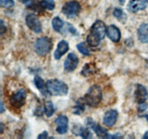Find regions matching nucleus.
Segmentation results:
<instances>
[{
  "label": "nucleus",
  "mask_w": 148,
  "mask_h": 139,
  "mask_svg": "<svg viewBox=\"0 0 148 139\" xmlns=\"http://www.w3.org/2000/svg\"><path fill=\"white\" fill-rule=\"evenodd\" d=\"M49 137V134H48L47 131H43V133H40L38 136V138H46Z\"/></svg>",
  "instance_id": "c85d7f7f"
},
{
  "label": "nucleus",
  "mask_w": 148,
  "mask_h": 139,
  "mask_svg": "<svg viewBox=\"0 0 148 139\" xmlns=\"http://www.w3.org/2000/svg\"><path fill=\"white\" fill-rule=\"evenodd\" d=\"M69 43L66 41L62 40L57 45L56 51L54 52V58L56 60H59L61 59L64 54L66 53L69 51Z\"/></svg>",
  "instance_id": "2eb2a0df"
},
{
  "label": "nucleus",
  "mask_w": 148,
  "mask_h": 139,
  "mask_svg": "<svg viewBox=\"0 0 148 139\" xmlns=\"http://www.w3.org/2000/svg\"><path fill=\"white\" fill-rule=\"evenodd\" d=\"M4 111V108H3V103L2 101L1 102V113H2Z\"/></svg>",
  "instance_id": "473e14b6"
},
{
  "label": "nucleus",
  "mask_w": 148,
  "mask_h": 139,
  "mask_svg": "<svg viewBox=\"0 0 148 139\" xmlns=\"http://www.w3.org/2000/svg\"><path fill=\"white\" fill-rule=\"evenodd\" d=\"M74 128L76 129V130L74 131V134L79 135L83 138H90L92 137L91 132L90 131L88 127H84L82 126H79V127H74Z\"/></svg>",
  "instance_id": "6ab92c4d"
},
{
  "label": "nucleus",
  "mask_w": 148,
  "mask_h": 139,
  "mask_svg": "<svg viewBox=\"0 0 148 139\" xmlns=\"http://www.w3.org/2000/svg\"><path fill=\"white\" fill-rule=\"evenodd\" d=\"M0 4L4 8H10L14 5V0H0Z\"/></svg>",
  "instance_id": "bb28decb"
},
{
  "label": "nucleus",
  "mask_w": 148,
  "mask_h": 139,
  "mask_svg": "<svg viewBox=\"0 0 148 139\" xmlns=\"http://www.w3.org/2000/svg\"><path fill=\"white\" fill-rule=\"evenodd\" d=\"M139 106H138V111H140V112H143V111H145L146 109H147V103L145 102H143V103H140V104H138Z\"/></svg>",
  "instance_id": "cd10ccee"
},
{
  "label": "nucleus",
  "mask_w": 148,
  "mask_h": 139,
  "mask_svg": "<svg viewBox=\"0 0 148 139\" xmlns=\"http://www.w3.org/2000/svg\"><path fill=\"white\" fill-rule=\"evenodd\" d=\"M4 125H3L2 123H1V131H0V133H3V130H4Z\"/></svg>",
  "instance_id": "7c9ffc66"
},
{
  "label": "nucleus",
  "mask_w": 148,
  "mask_h": 139,
  "mask_svg": "<svg viewBox=\"0 0 148 139\" xmlns=\"http://www.w3.org/2000/svg\"><path fill=\"white\" fill-rule=\"evenodd\" d=\"M35 51L39 56H45L51 50L53 42L49 37L38 38L35 42Z\"/></svg>",
  "instance_id": "20e7f679"
},
{
  "label": "nucleus",
  "mask_w": 148,
  "mask_h": 139,
  "mask_svg": "<svg viewBox=\"0 0 148 139\" xmlns=\"http://www.w3.org/2000/svg\"><path fill=\"white\" fill-rule=\"evenodd\" d=\"M27 27L35 33H39L42 31V25L38 17L33 13L27 14L25 18Z\"/></svg>",
  "instance_id": "0eeeda50"
},
{
  "label": "nucleus",
  "mask_w": 148,
  "mask_h": 139,
  "mask_svg": "<svg viewBox=\"0 0 148 139\" xmlns=\"http://www.w3.org/2000/svg\"><path fill=\"white\" fill-rule=\"evenodd\" d=\"M95 67L92 63H88L85 64V66L82 68V70L81 72V74L84 76H89L95 72Z\"/></svg>",
  "instance_id": "412c9836"
},
{
  "label": "nucleus",
  "mask_w": 148,
  "mask_h": 139,
  "mask_svg": "<svg viewBox=\"0 0 148 139\" xmlns=\"http://www.w3.org/2000/svg\"><path fill=\"white\" fill-rule=\"evenodd\" d=\"M85 125L88 127H90L91 129H92L93 131L96 133L98 137L106 138H108L109 136L108 131L105 128L101 127L100 125L96 124L91 117H88L85 120Z\"/></svg>",
  "instance_id": "6e6552de"
},
{
  "label": "nucleus",
  "mask_w": 148,
  "mask_h": 139,
  "mask_svg": "<svg viewBox=\"0 0 148 139\" xmlns=\"http://www.w3.org/2000/svg\"><path fill=\"white\" fill-rule=\"evenodd\" d=\"M20 1H21V2H23V4H25V3L26 2V1H27V0H20Z\"/></svg>",
  "instance_id": "f704fd0d"
},
{
  "label": "nucleus",
  "mask_w": 148,
  "mask_h": 139,
  "mask_svg": "<svg viewBox=\"0 0 148 139\" xmlns=\"http://www.w3.org/2000/svg\"><path fill=\"white\" fill-rule=\"evenodd\" d=\"M113 14H114V16L117 19V20H119L120 22H121L123 24H124V23H126V21H127V15H126L124 12L123 11V10H121V9L115 8L114 9V12H113Z\"/></svg>",
  "instance_id": "aec40b11"
},
{
  "label": "nucleus",
  "mask_w": 148,
  "mask_h": 139,
  "mask_svg": "<svg viewBox=\"0 0 148 139\" xmlns=\"http://www.w3.org/2000/svg\"><path fill=\"white\" fill-rule=\"evenodd\" d=\"M6 27H4V22H3L2 20H1V34L2 35L4 33V32L5 31Z\"/></svg>",
  "instance_id": "c756f323"
},
{
  "label": "nucleus",
  "mask_w": 148,
  "mask_h": 139,
  "mask_svg": "<svg viewBox=\"0 0 148 139\" xmlns=\"http://www.w3.org/2000/svg\"><path fill=\"white\" fill-rule=\"evenodd\" d=\"M148 5V0H131L127 5V10L130 12H137L144 10Z\"/></svg>",
  "instance_id": "9b49d317"
},
{
  "label": "nucleus",
  "mask_w": 148,
  "mask_h": 139,
  "mask_svg": "<svg viewBox=\"0 0 148 139\" xmlns=\"http://www.w3.org/2000/svg\"><path fill=\"white\" fill-rule=\"evenodd\" d=\"M106 35L108 39L112 41L113 42H119L121 39V34L119 28L114 25H111L107 28Z\"/></svg>",
  "instance_id": "4468645a"
},
{
  "label": "nucleus",
  "mask_w": 148,
  "mask_h": 139,
  "mask_svg": "<svg viewBox=\"0 0 148 139\" xmlns=\"http://www.w3.org/2000/svg\"><path fill=\"white\" fill-rule=\"evenodd\" d=\"M47 91L52 96H65L67 94L69 88L64 82L57 79H51L46 82Z\"/></svg>",
  "instance_id": "7ed1b4c3"
},
{
  "label": "nucleus",
  "mask_w": 148,
  "mask_h": 139,
  "mask_svg": "<svg viewBox=\"0 0 148 139\" xmlns=\"http://www.w3.org/2000/svg\"><path fill=\"white\" fill-rule=\"evenodd\" d=\"M62 13L68 18L77 17L81 12V5L77 1L72 0L67 1L62 7Z\"/></svg>",
  "instance_id": "39448f33"
},
{
  "label": "nucleus",
  "mask_w": 148,
  "mask_h": 139,
  "mask_svg": "<svg viewBox=\"0 0 148 139\" xmlns=\"http://www.w3.org/2000/svg\"><path fill=\"white\" fill-rule=\"evenodd\" d=\"M25 4L28 8L35 10V11L38 12H40V11L42 12L43 9H44L42 7L40 1H39L38 0H27L26 2L25 3Z\"/></svg>",
  "instance_id": "a211bd4d"
},
{
  "label": "nucleus",
  "mask_w": 148,
  "mask_h": 139,
  "mask_svg": "<svg viewBox=\"0 0 148 139\" xmlns=\"http://www.w3.org/2000/svg\"><path fill=\"white\" fill-rule=\"evenodd\" d=\"M148 98V93L147 89L144 85L141 84H138L136 87V90L134 91V98L135 101L138 104L143 102H145Z\"/></svg>",
  "instance_id": "ddd939ff"
},
{
  "label": "nucleus",
  "mask_w": 148,
  "mask_h": 139,
  "mask_svg": "<svg viewBox=\"0 0 148 139\" xmlns=\"http://www.w3.org/2000/svg\"><path fill=\"white\" fill-rule=\"evenodd\" d=\"M27 96V93L24 88L18 90L13 94L10 98V103L12 107L16 109H20L25 104Z\"/></svg>",
  "instance_id": "423d86ee"
},
{
  "label": "nucleus",
  "mask_w": 148,
  "mask_h": 139,
  "mask_svg": "<svg viewBox=\"0 0 148 139\" xmlns=\"http://www.w3.org/2000/svg\"><path fill=\"white\" fill-rule=\"evenodd\" d=\"M40 3L45 10H53L55 8L54 0H41Z\"/></svg>",
  "instance_id": "a878e982"
},
{
  "label": "nucleus",
  "mask_w": 148,
  "mask_h": 139,
  "mask_svg": "<svg viewBox=\"0 0 148 139\" xmlns=\"http://www.w3.org/2000/svg\"><path fill=\"white\" fill-rule=\"evenodd\" d=\"M118 111L115 109L108 110L104 114L103 118V124L106 127H112L116 124L118 119Z\"/></svg>",
  "instance_id": "f8f14e48"
},
{
  "label": "nucleus",
  "mask_w": 148,
  "mask_h": 139,
  "mask_svg": "<svg viewBox=\"0 0 148 139\" xmlns=\"http://www.w3.org/2000/svg\"><path fill=\"white\" fill-rule=\"evenodd\" d=\"M84 104H85V103L83 102V101H82V99L77 101L76 105L73 107L74 114H77V115H79V114H82L85 109V105H84Z\"/></svg>",
  "instance_id": "b1692460"
},
{
  "label": "nucleus",
  "mask_w": 148,
  "mask_h": 139,
  "mask_svg": "<svg viewBox=\"0 0 148 139\" xmlns=\"http://www.w3.org/2000/svg\"><path fill=\"white\" fill-rule=\"evenodd\" d=\"M34 83L36 88L40 91L43 96H47L49 92L47 91V87H46V83L44 82L43 79L38 75H36L34 78Z\"/></svg>",
  "instance_id": "f3484780"
},
{
  "label": "nucleus",
  "mask_w": 148,
  "mask_h": 139,
  "mask_svg": "<svg viewBox=\"0 0 148 139\" xmlns=\"http://www.w3.org/2000/svg\"><path fill=\"white\" fill-rule=\"evenodd\" d=\"M43 110H44V113L46 114V115L47 117H51L55 111L54 107H53V104L52 103V101H46L44 104V109H43Z\"/></svg>",
  "instance_id": "5701e85b"
},
{
  "label": "nucleus",
  "mask_w": 148,
  "mask_h": 139,
  "mask_svg": "<svg viewBox=\"0 0 148 139\" xmlns=\"http://www.w3.org/2000/svg\"><path fill=\"white\" fill-rule=\"evenodd\" d=\"M107 28L105 23L101 20H97L90 28V32L87 36V42L92 47H96L101 43V41L104 39L106 35Z\"/></svg>",
  "instance_id": "f257e3e1"
},
{
  "label": "nucleus",
  "mask_w": 148,
  "mask_h": 139,
  "mask_svg": "<svg viewBox=\"0 0 148 139\" xmlns=\"http://www.w3.org/2000/svg\"><path fill=\"white\" fill-rule=\"evenodd\" d=\"M55 124L56 125V130L58 133L62 135L65 134L68 131V124L69 120L66 116L59 115L57 118L55 120Z\"/></svg>",
  "instance_id": "9d476101"
},
{
  "label": "nucleus",
  "mask_w": 148,
  "mask_h": 139,
  "mask_svg": "<svg viewBox=\"0 0 148 139\" xmlns=\"http://www.w3.org/2000/svg\"><path fill=\"white\" fill-rule=\"evenodd\" d=\"M77 48L78 51L85 56H89L90 54V52L89 49H88L85 42H81V43H78L77 45Z\"/></svg>",
  "instance_id": "393cba45"
},
{
  "label": "nucleus",
  "mask_w": 148,
  "mask_h": 139,
  "mask_svg": "<svg viewBox=\"0 0 148 139\" xmlns=\"http://www.w3.org/2000/svg\"><path fill=\"white\" fill-rule=\"evenodd\" d=\"M103 98L101 88L97 85H92L82 98L85 104L90 107H95L101 103Z\"/></svg>",
  "instance_id": "f03ea898"
},
{
  "label": "nucleus",
  "mask_w": 148,
  "mask_h": 139,
  "mask_svg": "<svg viewBox=\"0 0 148 139\" xmlns=\"http://www.w3.org/2000/svg\"><path fill=\"white\" fill-rule=\"evenodd\" d=\"M138 39L142 43H148V23H143L138 28Z\"/></svg>",
  "instance_id": "dca6fc26"
},
{
  "label": "nucleus",
  "mask_w": 148,
  "mask_h": 139,
  "mask_svg": "<svg viewBox=\"0 0 148 139\" xmlns=\"http://www.w3.org/2000/svg\"><path fill=\"white\" fill-rule=\"evenodd\" d=\"M78 63H79V59L75 53H69L64 61V68L66 72H72L76 69Z\"/></svg>",
  "instance_id": "1a4fd4ad"
},
{
  "label": "nucleus",
  "mask_w": 148,
  "mask_h": 139,
  "mask_svg": "<svg viewBox=\"0 0 148 139\" xmlns=\"http://www.w3.org/2000/svg\"><path fill=\"white\" fill-rule=\"evenodd\" d=\"M143 138H148V131L145 133V135L143 136Z\"/></svg>",
  "instance_id": "2f4dec72"
},
{
  "label": "nucleus",
  "mask_w": 148,
  "mask_h": 139,
  "mask_svg": "<svg viewBox=\"0 0 148 139\" xmlns=\"http://www.w3.org/2000/svg\"><path fill=\"white\" fill-rule=\"evenodd\" d=\"M144 117H145L146 120H147L148 122V114H145V115H144Z\"/></svg>",
  "instance_id": "72a5a7b5"
},
{
  "label": "nucleus",
  "mask_w": 148,
  "mask_h": 139,
  "mask_svg": "<svg viewBox=\"0 0 148 139\" xmlns=\"http://www.w3.org/2000/svg\"><path fill=\"white\" fill-rule=\"evenodd\" d=\"M52 27L56 32H61L64 27V22L59 17H55L52 20Z\"/></svg>",
  "instance_id": "4be33fe9"
}]
</instances>
